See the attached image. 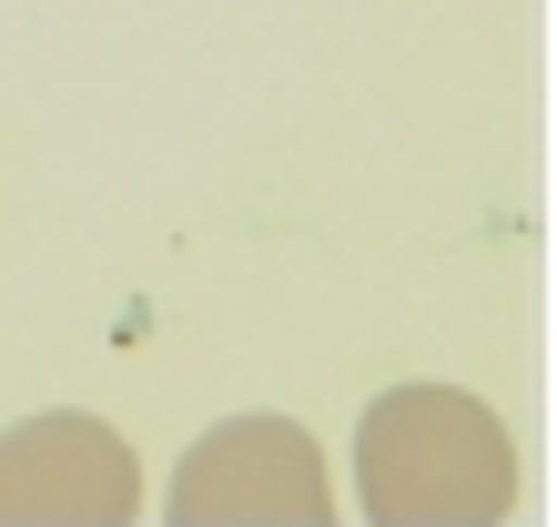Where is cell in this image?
<instances>
[{
  "label": "cell",
  "mask_w": 557,
  "mask_h": 527,
  "mask_svg": "<svg viewBox=\"0 0 557 527\" xmlns=\"http://www.w3.org/2000/svg\"><path fill=\"white\" fill-rule=\"evenodd\" d=\"M355 507L385 527L517 517V437L467 385H385L355 416Z\"/></svg>",
  "instance_id": "obj_1"
},
{
  "label": "cell",
  "mask_w": 557,
  "mask_h": 527,
  "mask_svg": "<svg viewBox=\"0 0 557 527\" xmlns=\"http://www.w3.org/2000/svg\"><path fill=\"white\" fill-rule=\"evenodd\" d=\"M173 517L183 527H324L335 477H324V446L294 416H223L213 437L183 446Z\"/></svg>",
  "instance_id": "obj_2"
},
{
  "label": "cell",
  "mask_w": 557,
  "mask_h": 527,
  "mask_svg": "<svg viewBox=\"0 0 557 527\" xmlns=\"http://www.w3.org/2000/svg\"><path fill=\"white\" fill-rule=\"evenodd\" d=\"M143 517V456L122 426L51 406L0 426V527H122Z\"/></svg>",
  "instance_id": "obj_3"
}]
</instances>
